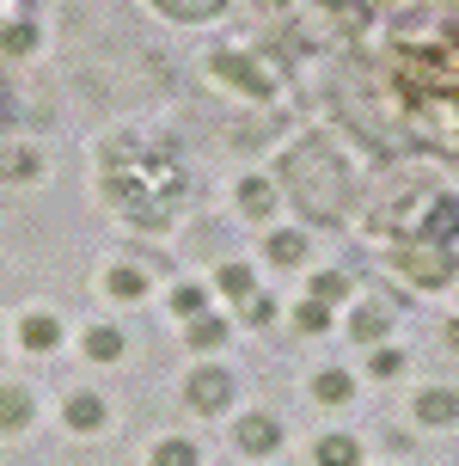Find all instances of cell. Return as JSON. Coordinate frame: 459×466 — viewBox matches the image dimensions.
<instances>
[{
	"label": "cell",
	"mask_w": 459,
	"mask_h": 466,
	"mask_svg": "<svg viewBox=\"0 0 459 466\" xmlns=\"http://www.w3.org/2000/svg\"><path fill=\"white\" fill-rule=\"evenodd\" d=\"M0 423H6V430H19V423H25V399L19 393H0Z\"/></svg>",
	"instance_id": "cell-1"
},
{
	"label": "cell",
	"mask_w": 459,
	"mask_h": 466,
	"mask_svg": "<svg viewBox=\"0 0 459 466\" xmlns=\"http://www.w3.org/2000/svg\"><path fill=\"white\" fill-rule=\"evenodd\" d=\"M25 344H55V326H49V319H31V326H25Z\"/></svg>",
	"instance_id": "cell-2"
},
{
	"label": "cell",
	"mask_w": 459,
	"mask_h": 466,
	"mask_svg": "<svg viewBox=\"0 0 459 466\" xmlns=\"http://www.w3.org/2000/svg\"><path fill=\"white\" fill-rule=\"evenodd\" d=\"M160 466H190V448H178V442L160 448Z\"/></svg>",
	"instance_id": "cell-3"
}]
</instances>
